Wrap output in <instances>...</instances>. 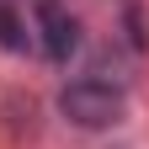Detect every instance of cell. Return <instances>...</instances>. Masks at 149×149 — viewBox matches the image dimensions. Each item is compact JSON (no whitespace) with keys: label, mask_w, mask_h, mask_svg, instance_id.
Returning a JSON list of instances; mask_svg holds the SVG:
<instances>
[{"label":"cell","mask_w":149,"mask_h":149,"mask_svg":"<svg viewBox=\"0 0 149 149\" xmlns=\"http://www.w3.org/2000/svg\"><path fill=\"white\" fill-rule=\"evenodd\" d=\"M59 107H64V117L80 123V128H107V123L123 117V91L107 85V80H74V85H64Z\"/></svg>","instance_id":"obj_1"},{"label":"cell","mask_w":149,"mask_h":149,"mask_svg":"<svg viewBox=\"0 0 149 149\" xmlns=\"http://www.w3.org/2000/svg\"><path fill=\"white\" fill-rule=\"evenodd\" d=\"M37 27H43V53L53 64H64L80 48V22H74L59 0H37Z\"/></svg>","instance_id":"obj_2"},{"label":"cell","mask_w":149,"mask_h":149,"mask_svg":"<svg viewBox=\"0 0 149 149\" xmlns=\"http://www.w3.org/2000/svg\"><path fill=\"white\" fill-rule=\"evenodd\" d=\"M0 43H6V48H27L22 22H16V11H11V6H0Z\"/></svg>","instance_id":"obj_3"}]
</instances>
